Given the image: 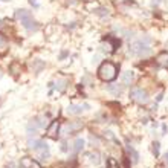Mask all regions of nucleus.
<instances>
[{
	"label": "nucleus",
	"mask_w": 168,
	"mask_h": 168,
	"mask_svg": "<svg viewBox=\"0 0 168 168\" xmlns=\"http://www.w3.org/2000/svg\"><path fill=\"white\" fill-rule=\"evenodd\" d=\"M66 86H67V81H66V80H61V81H57V86H55V87H57L58 92H63V90L66 89Z\"/></svg>",
	"instance_id": "nucleus-18"
},
{
	"label": "nucleus",
	"mask_w": 168,
	"mask_h": 168,
	"mask_svg": "<svg viewBox=\"0 0 168 168\" xmlns=\"http://www.w3.org/2000/svg\"><path fill=\"white\" fill-rule=\"evenodd\" d=\"M162 97H163V95H162V93H159V95H157V97H156V103L162 101Z\"/></svg>",
	"instance_id": "nucleus-27"
},
{
	"label": "nucleus",
	"mask_w": 168,
	"mask_h": 168,
	"mask_svg": "<svg viewBox=\"0 0 168 168\" xmlns=\"http://www.w3.org/2000/svg\"><path fill=\"white\" fill-rule=\"evenodd\" d=\"M28 145L34 151H49V145H47L44 141H41V139H29Z\"/></svg>",
	"instance_id": "nucleus-5"
},
{
	"label": "nucleus",
	"mask_w": 168,
	"mask_h": 168,
	"mask_svg": "<svg viewBox=\"0 0 168 168\" xmlns=\"http://www.w3.org/2000/svg\"><path fill=\"white\" fill-rule=\"evenodd\" d=\"M151 150H153V154H154V157H159V154H160V142L159 141H154L153 144H151Z\"/></svg>",
	"instance_id": "nucleus-16"
},
{
	"label": "nucleus",
	"mask_w": 168,
	"mask_h": 168,
	"mask_svg": "<svg viewBox=\"0 0 168 168\" xmlns=\"http://www.w3.org/2000/svg\"><path fill=\"white\" fill-rule=\"evenodd\" d=\"M49 157H51V153H49V151H41V153H40V159H41V160H47Z\"/></svg>",
	"instance_id": "nucleus-22"
},
{
	"label": "nucleus",
	"mask_w": 168,
	"mask_h": 168,
	"mask_svg": "<svg viewBox=\"0 0 168 168\" xmlns=\"http://www.w3.org/2000/svg\"><path fill=\"white\" fill-rule=\"evenodd\" d=\"M93 12L98 14V15H101V17H107L109 15V9H106V8H97Z\"/></svg>",
	"instance_id": "nucleus-17"
},
{
	"label": "nucleus",
	"mask_w": 168,
	"mask_h": 168,
	"mask_svg": "<svg viewBox=\"0 0 168 168\" xmlns=\"http://www.w3.org/2000/svg\"><path fill=\"white\" fill-rule=\"evenodd\" d=\"M15 17L20 20L21 26L25 29H28V31H37L38 29V23L32 18V14L28 9H17Z\"/></svg>",
	"instance_id": "nucleus-3"
},
{
	"label": "nucleus",
	"mask_w": 168,
	"mask_h": 168,
	"mask_svg": "<svg viewBox=\"0 0 168 168\" xmlns=\"http://www.w3.org/2000/svg\"><path fill=\"white\" fill-rule=\"evenodd\" d=\"M160 2H162V0H153V6H157Z\"/></svg>",
	"instance_id": "nucleus-28"
},
{
	"label": "nucleus",
	"mask_w": 168,
	"mask_h": 168,
	"mask_svg": "<svg viewBox=\"0 0 168 168\" xmlns=\"http://www.w3.org/2000/svg\"><path fill=\"white\" fill-rule=\"evenodd\" d=\"M160 128H162V135H166V133H168V127H166V124H162Z\"/></svg>",
	"instance_id": "nucleus-23"
},
{
	"label": "nucleus",
	"mask_w": 168,
	"mask_h": 168,
	"mask_svg": "<svg viewBox=\"0 0 168 168\" xmlns=\"http://www.w3.org/2000/svg\"><path fill=\"white\" fill-rule=\"evenodd\" d=\"M61 151H67V144H66V142L61 144Z\"/></svg>",
	"instance_id": "nucleus-26"
},
{
	"label": "nucleus",
	"mask_w": 168,
	"mask_h": 168,
	"mask_svg": "<svg viewBox=\"0 0 168 168\" xmlns=\"http://www.w3.org/2000/svg\"><path fill=\"white\" fill-rule=\"evenodd\" d=\"M5 46H6V41H5V38L2 35H0V47H5Z\"/></svg>",
	"instance_id": "nucleus-25"
},
{
	"label": "nucleus",
	"mask_w": 168,
	"mask_h": 168,
	"mask_svg": "<svg viewBox=\"0 0 168 168\" xmlns=\"http://www.w3.org/2000/svg\"><path fill=\"white\" fill-rule=\"evenodd\" d=\"M107 163H109V168H119V166H118V163H116V160H115L113 157H109Z\"/></svg>",
	"instance_id": "nucleus-21"
},
{
	"label": "nucleus",
	"mask_w": 168,
	"mask_h": 168,
	"mask_svg": "<svg viewBox=\"0 0 168 168\" xmlns=\"http://www.w3.org/2000/svg\"><path fill=\"white\" fill-rule=\"evenodd\" d=\"M81 84H86V86H90V84H92V81H90V75H89V74L84 75V77L81 78Z\"/></svg>",
	"instance_id": "nucleus-20"
},
{
	"label": "nucleus",
	"mask_w": 168,
	"mask_h": 168,
	"mask_svg": "<svg viewBox=\"0 0 168 168\" xmlns=\"http://www.w3.org/2000/svg\"><path fill=\"white\" fill-rule=\"evenodd\" d=\"M38 130H40V125L37 122V119H32V121L26 125V135L28 136H35Z\"/></svg>",
	"instance_id": "nucleus-12"
},
{
	"label": "nucleus",
	"mask_w": 168,
	"mask_h": 168,
	"mask_svg": "<svg viewBox=\"0 0 168 168\" xmlns=\"http://www.w3.org/2000/svg\"><path fill=\"white\" fill-rule=\"evenodd\" d=\"M118 66L112 61H103L98 67V77L104 83H112L118 77Z\"/></svg>",
	"instance_id": "nucleus-2"
},
{
	"label": "nucleus",
	"mask_w": 168,
	"mask_h": 168,
	"mask_svg": "<svg viewBox=\"0 0 168 168\" xmlns=\"http://www.w3.org/2000/svg\"><path fill=\"white\" fill-rule=\"evenodd\" d=\"M20 166L21 168H41V165L29 156H23L20 159Z\"/></svg>",
	"instance_id": "nucleus-8"
},
{
	"label": "nucleus",
	"mask_w": 168,
	"mask_h": 168,
	"mask_svg": "<svg viewBox=\"0 0 168 168\" xmlns=\"http://www.w3.org/2000/svg\"><path fill=\"white\" fill-rule=\"evenodd\" d=\"M87 157H89V162L93 163V165H100V163H101V156H100L98 151H92V153H89Z\"/></svg>",
	"instance_id": "nucleus-15"
},
{
	"label": "nucleus",
	"mask_w": 168,
	"mask_h": 168,
	"mask_svg": "<svg viewBox=\"0 0 168 168\" xmlns=\"http://www.w3.org/2000/svg\"><path fill=\"white\" fill-rule=\"evenodd\" d=\"M67 55H69V52H67V51H63V52L60 54V60H64Z\"/></svg>",
	"instance_id": "nucleus-24"
},
{
	"label": "nucleus",
	"mask_w": 168,
	"mask_h": 168,
	"mask_svg": "<svg viewBox=\"0 0 168 168\" xmlns=\"http://www.w3.org/2000/svg\"><path fill=\"white\" fill-rule=\"evenodd\" d=\"M151 41H153V38L148 35H142L141 38L133 40L132 43H128V55L136 57V58H145V57L151 55V52H153Z\"/></svg>",
	"instance_id": "nucleus-1"
},
{
	"label": "nucleus",
	"mask_w": 168,
	"mask_h": 168,
	"mask_svg": "<svg viewBox=\"0 0 168 168\" xmlns=\"http://www.w3.org/2000/svg\"><path fill=\"white\" fill-rule=\"evenodd\" d=\"M135 81V72L133 70H125L121 75V84L122 86H130Z\"/></svg>",
	"instance_id": "nucleus-9"
},
{
	"label": "nucleus",
	"mask_w": 168,
	"mask_h": 168,
	"mask_svg": "<svg viewBox=\"0 0 168 168\" xmlns=\"http://www.w3.org/2000/svg\"><path fill=\"white\" fill-rule=\"evenodd\" d=\"M125 148H127V153H128V156L132 157V162L133 163H138L139 162V153H138V150L130 144V141H127V144H125Z\"/></svg>",
	"instance_id": "nucleus-11"
},
{
	"label": "nucleus",
	"mask_w": 168,
	"mask_h": 168,
	"mask_svg": "<svg viewBox=\"0 0 168 168\" xmlns=\"http://www.w3.org/2000/svg\"><path fill=\"white\" fill-rule=\"evenodd\" d=\"M90 144H92V145H100V144H101V141H100V138L97 136V135H90Z\"/></svg>",
	"instance_id": "nucleus-19"
},
{
	"label": "nucleus",
	"mask_w": 168,
	"mask_h": 168,
	"mask_svg": "<svg viewBox=\"0 0 168 168\" xmlns=\"http://www.w3.org/2000/svg\"><path fill=\"white\" fill-rule=\"evenodd\" d=\"M83 110H84V107L83 106H78V104H70L67 107V113L69 115H81Z\"/></svg>",
	"instance_id": "nucleus-14"
},
{
	"label": "nucleus",
	"mask_w": 168,
	"mask_h": 168,
	"mask_svg": "<svg viewBox=\"0 0 168 168\" xmlns=\"http://www.w3.org/2000/svg\"><path fill=\"white\" fill-rule=\"evenodd\" d=\"M2 77H3V74H2V72H0V78H2Z\"/></svg>",
	"instance_id": "nucleus-31"
},
{
	"label": "nucleus",
	"mask_w": 168,
	"mask_h": 168,
	"mask_svg": "<svg viewBox=\"0 0 168 168\" xmlns=\"http://www.w3.org/2000/svg\"><path fill=\"white\" fill-rule=\"evenodd\" d=\"M165 162L168 163V150H166V153H165Z\"/></svg>",
	"instance_id": "nucleus-29"
},
{
	"label": "nucleus",
	"mask_w": 168,
	"mask_h": 168,
	"mask_svg": "<svg viewBox=\"0 0 168 168\" xmlns=\"http://www.w3.org/2000/svg\"><path fill=\"white\" fill-rule=\"evenodd\" d=\"M83 148H84V139L77 138L74 141V144H72V151H74V153H80V151H83Z\"/></svg>",
	"instance_id": "nucleus-13"
},
{
	"label": "nucleus",
	"mask_w": 168,
	"mask_h": 168,
	"mask_svg": "<svg viewBox=\"0 0 168 168\" xmlns=\"http://www.w3.org/2000/svg\"><path fill=\"white\" fill-rule=\"evenodd\" d=\"M122 90H124L122 84H109V86H106V92H109L110 95H113V97H119V95L122 93Z\"/></svg>",
	"instance_id": "nucleus-10"
},
{
	"label": "nucleus",
	"mask_w": 168,
	"mask_h": 168,
	"mask_svg": "<svg viewBox=\"0 0 168 168\" xmlns=\"http://www.w3.org/2000/svg\"><path fill=\"white\" fill-rule=\"evenodd\" d=\"M60 121L58 119H54V121L46 127V135L49 136V138H52V139H57L58 138V135H60Z\"/></svg>",
	"instance_id": "nucleus-6"
},
{
	"label": "nucleus",
	"mask_w": 168,
	"mask_h": 168,
	"mask_svg": "<svg viewBox=\"0 0 168 168\" xmlns=\"http://www.w3.org/2000/svg\"><path fill=\"white\" fill-rule=\"evenodd\" d=\"M130 98H132L135 103H138V104H147L148 100H150L148 92H147L145 89L139 87V86L132 87V90H130Z\"/></svg>",
	"instance_id": "nucleus-4"
},
{
	"label": "nucleus",
	"mask_w": 168,
	"mask_h": 168,
	"mask_svg": "<svg viewBox=\"0 0 168 168\" xmlns=\"http://www.w3.org/2000/svg\"><path fill=\"white\" fill-rule=\"evenodd\" d=\"M54 168H69V166H64V165H58V166H54Z\"/></svg>",
	"instance_id": "nucleus-30"
},
{
	"label": "nucleus",
	"mask_w": 168,
	"mask_h": 168,
	"mask_svg": "<svg viewBox=\"0 0 168 168\" xmlns=\"http://www.w3.org/2000/svg\"><path fill=\"white\" fill-rule=\"evenodd\" d=\"M83 127H84V124H83L81 121H70L69 124H66V125H64V128H63V133H66V135H70V133H77V132H80Z\"/></svg>",
	"instance_id": "nucleus-7"
}]
</instances>
